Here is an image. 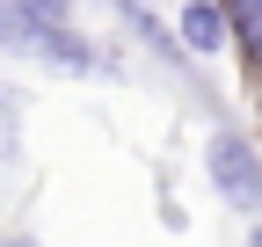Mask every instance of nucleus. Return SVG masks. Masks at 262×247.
Masks as SVG:
<instances>
[{"instance_id": "obj_6", "label": "nucleus", "mask_w": 262, "mask_h": 247, "mask_svg": "<svg viewBox=\"0 0 262 247\" xmlns=\"http://www.w3.org/2000/svg\"><path fill=\"white\" fill-rule=\"evenodd\" d=\"M255 247H262V226H255Z\"/></svg>"}, {"instance_id": "obj_1", "label": "nucleus", "mask_w": 262, "mask_h": 247, "mask_svg": "<svg viewBox=\"0 0 262 247\" xmlns=\"http://www.w3.org/2000/svg\"><path fill=\"white\" fill-rule=\"evenodd\" d=\"M204 175H211V189L233 204V211H262V145L248 131H211Z\"/></svg>"}, {"instance_id": "obj_2", "label": "nucleus", "mask_w": 262, "mask_h": 247, "mask_svg": "<svg viewBox=\"0 0 262 247\" xmlns=\"http://www.w3.org/2000/svg\"><path fill=\"white\" fill-rule=\"evenodd\" d=\"M175 29H182V51H196V58H211V51L233 44V29H226V8H219V0H182Z\"/></svg>"}, {"instance_id": "obj_4", "label": "nucleus", "mask_w": 262, "mask_h": 247, "mask_svg": "<svg viewBox=\"0 0 262 247\" xmlns=\"http://www.w3.org/2000/svg\"><path fill=\"white\" fill-rule=\"evenodd\" d=\"M22 160V95L15 87H0V167Z\"/></svg>"}, {"instance_id": "obj_5", "label": "nucleus", "mask_w": 262, "mask_h": 247, "mask_svg": "<svg viewBox=\"0 0 262 247\" xmlns=\"http://www.w3.org/2000/svg\"><path fill=\"white\" fill-rule=\"evenodd\" d=\"M0 247H37V240H29V233H15V240H0Z\"/></svg>"}, {"instance_id": "obj_3", "label": "nucleus", "mask_w": 262, "mask_h": 247, "mask_svg": "<svg viewBox=\"0 0 262 247\" xmlns=\"http://www.w3.org/2000/svg\"><path fill=\"white\" fill-rule=\"evenodd\" d=\"M226 8V29H233V44L248 51V66L262 73V0H219Z\"/></svg>"}]
</instances>
